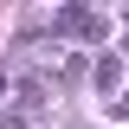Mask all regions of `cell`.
Returning <instances> with one entry per match:
<instances>
[{
    "instance_id": "3",
    "label": "cell",
    "mask_w": 129,
    "mask_h": 129,
    "mask_svg": "<svg viewBox=\"0 0 129 129\" xmlns=\"http://www.w3.org/2000/svg\"><path fill=\"white\" fill-rule=\"evenodd\" d=\"M116 58H123V64H129V32H123V39H116Z\"/></svg>"
},
{
    "instance_id": "2",
    "label": "cell",
    "mask_w": 129,
    "mask_h": 129,
    "mask_svg": "<svg viewBox=\"0 0 129 129\" xmlns=\"http://www.w3.org/2000/svg\"><path fill=\"white\" fill-rule=\"evenodd\" d=\"M0 129H26V116L19 110H0Z\"/></svg>"
},
{
    "instance_id": "1",
    "label": "cell",
    "mask_w": 129,
    "mask_h": 129,
    "mask_svg": "<svg viewBox=\"0 0 129 129\" xmlns=\"http://www.w3.org/2000/svg\"><path fill=\"white\" fill-rule=\"evenodd\" d=\"M13 110L26 116V123L45 116V110H52V78H13Z\"/></svg>"
},
{
    "instance_id": "4",
    "label": "cell",
    "mask_w": 129,
    "mask_h": 129,
    "mask_svg": "<svg viewBox=\"0 0 129 129\" xmlns=\"http://www.w3.org/2000/svg\"><path fill=\"white\" fill-rule=\"evenodd\" d=\"M116 26H129V7H123V13H116Z\"/></svg>"
}]
</instances>
